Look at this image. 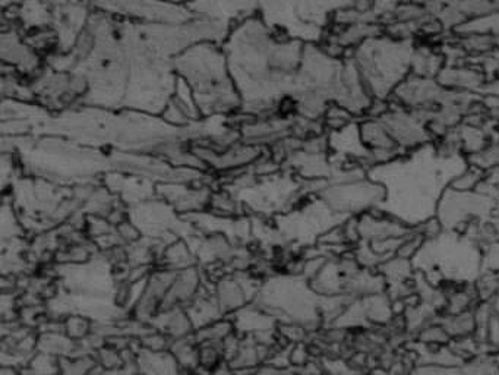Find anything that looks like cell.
<instances>
[{"label":"cell","mask_w":499,"mask_h":375,"mask_svg":"<svg viewBox=\"0 0 499 375\" xmlns=\"http://www.w3.org/2000/svg\"><path fill=\"white\" fill-rule=\"evenodd\" d=\"M467 167L463 153L444 150L432 141L392 162L369 167L368 176L384 186L385 200L378 210L418 228L437 217L442 193Z\"/></svg>","instance_id":"1"},{"label":"cell","mask_w":499,"mask_h":375,"mask_svg":"<svg viewBox=\"0 0 499 375\" xmlns=\"http://www.w3.org/2000/svg\"><path fill=\"white\" fill-rule=\"evenodd\" d=\"M416 47L410 39L378 35L354 52L353 65L373 100L388 101L409 77Z\"/></svg>","instance_id":"2"},{"label":"cell","mask_w":499,"mask_h":375,"mask_svg":"<svg viewBox=\"0 0 499 375\" xmlns=\"http://www.w3.org/2000/svg\"><path fill=\"white\" fill-rule=\"evenodd\" d=\"M498 200L480 191H457L447 188L439 200L437 219L444 230L463 233V226L469 228L473 219L479 223L494 216Z\"/></svg>","instance_id":"3"},{"label":"cell","mask_w":499,"mask_h":375,"mask_svg":"<svg viewBox=\"0 0 499 375\" xmlns=\"http://www.w3.org/2000/svg\"><path fill=\"white\" fill-rule=\"evenodd\" d=\"M384 200V186L369 176H363L333 186L326 202H330L335 214L357 217L380 209Z\"/></svg>","instance_id":"4"},{"label":"cell","mask_w":499,"mask_h":375,"mask_svg":"<svg viewBox=\"0 0 499 375\" xmlns=\"http://www.w3.org/2000/svg\"><path fill=\"white\" fill-rule=\"evenodd\" d=\"M377 117L404 155L434 141L427 124L419 119L411 110L397 103H390L387 110Z\"/></svg>","instance_id":"5"},{"label":"cell","mask_w":499,"mask_h":375,"mask_svg":"<svg viewBox=\"0 0 499 375\" xmlns=\"http://www.w3.org/2000/svg\"><path fill=\"white\" fill-rule=\"evenodd\" d=\"M442 62H444V59L441 54L435 53L434 51H430L427 47H419V49H415L413 59H411V70L419 77L438 78L439 72L444 70Z\"/></svg>","instance_id":"6"},{"label":"cell","mask_w":499,"mask_h":375,"mask_svg":"<svg viewBox=\"0 0 499 375\" xmlns=\"http://www.w3.org/2000/svg\"><path fill=\"white\" fill-rule=\"evenodd\" d=\"M212 375H238L236 374L235 370L229 365V362H223L220 364L219 367L214 368L212 371Z\"/></svg>","instance_id":"7"},{"label":"cell","mask_w":499,"mask_h":375,"mask_svg":"<svg viewBox=\"0 0 499 375\" xmlns=\"http://www.w3.org/2000/svg\"><path fill=\"white\" fill-rule=\"evenodd\" d=\"M498 72H499V70H498Z\"/></svg>","instance_id":"8"}]
</instances>
